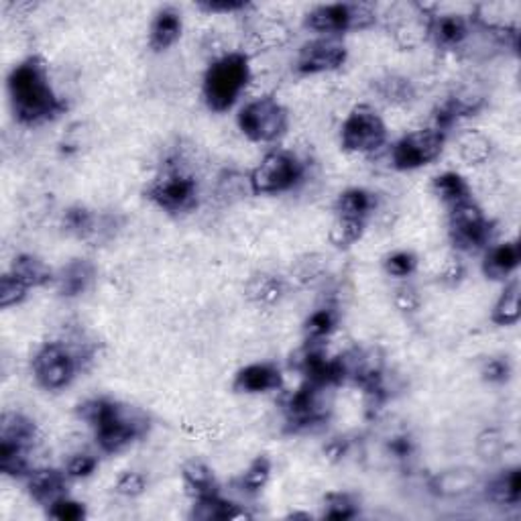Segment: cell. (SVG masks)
<instances>
[{"label":"cell","mask_w":521,"mask_h":521,"mask_svg":"<svg viewBox=\"0 0 521 521\" xmlns=\"http://www.w3.org/2000/svg\"><path fill=\"white\" fill-rule=\"evenodd\" d=\"M428 19L426 13H413V15H401V19L395 25V39L401 47H418L422 41L428 39Z\"/></svg>","instance_id":"28"},{"label":"cell","mask_w":521,"mask_h":521,"mask_svg":"<svg viewBox=\"0 0 521 521\" xmlns=\"http://www.w3.org/2000/svg\"><path fill=\"white\" fill-rule=\"evenodd\" d=\"M96 276L94 265L88 259L69 261L64 269L56 276L57 291L64 297H78L92 286Z\"/></svg>","instance_id":"20"},{"label":"cell","mask_w":521,"mask_h":521,"mask_svg":"<svg viewBox=\"0 0 521 521\" xmlns=\"http://www.w3.org/2000/svg\"><path fill=\"white\" fill-rule=\"evenodd\" d=\"M96 466H99V458L82 453L69 458L64 471L69 479H86V476H90L96 471Z\"/></svg>","instance_id":"43"},{"label":"cell","mask_w":521,"mask_h":521,"mask_svg":"<svg viewBox=\"0 0 521 521\" xmlns=\"http://www.w3.org/2000/svg\"><path fill=\"white\" fill-rule=\"evenodd\" d=\"M422 304L418 291L413 287H400L395 291V306L403 312H416Z\"/></svg>","instance_id":"47"},{"label":"cell","mask_w":521,"mask_h":521,"mask_svg":"<svg viewBox=\"0 0 521 521\" xmlns=\"http://www.w3.org/2000/svg\"><path fill=\"white\" fill-rule=\"evenodd\" d=\"M26 479V491L29 495L39 503V505L49 507L53 501H57L59 497L66 495L68 479L66 471H56V469H37L31 471L25 476Z\"/></svg>","instance_id":"16"},{"label":"cell","mask_w":521,"mask_h":521,"mask_svg":"<svg viewBox=\"0 0 521 521\" xmlns=\"http://www.w3.org/2000/svg\"><path fill=\"white\" fill-rule=\"evenodd\" d=\"M236 120L243 135L255 143H276L286 135L289 127L286 106L273 96H261V99L245 104Z\"/></svg>","instance_id":"6"},{"label":"cell","mask_w":521,"mask_h":521,"mask_svg":"<svg viewBox=\"0 0 521 521\" xmlns=\"http://www.w3.org/2000/svg\"><path fill=\"white\" fill-rule=\"evenodd\" d=\"M269 476H271V461L267 456H257L249 464V469L243 473L238 483H241L243 491L246 493H259L263 491L265 485L269 483Z\"/></svg>","instance_id":"37"},{"label":"cell","mask_w":521,"mask_h":521,"mask_svg":"<svg viewBox=\"0 0 521 521\" xmlns=\"http://www.w3.org/2000/svg\"><path fill=\"white\" fill-rule=\"evenodd\" d=\"M328 390L330 387L304 383L297 391L287 397L284 412L291 430H307L326 420L330 412V401H326V391Z\"/></svg>","instance_id":"12"},{"label":"cell","mask_w":521,"mask_h":521,"mask_svg":"<svg viewBox=\"0 0 521 521\" xmlns=\"http://www.w3.org/2000/svg\"><path fill=\"white\" fill-rule=\"evenodd\" d=\"M471 33L473 23L463 15H430L428 19V39L434 41L440 49L463 47L469 41Z\"/></svg>","instance_id":"14"},{"label":"cell","mask_w":521,"mask_h":521,"mask_svg":"<svg viewBox=\"0 0 521 521\" xmlns=\"http://www.w3.org/2000/svg\"><path fill=\"white\" fill-rule=\"evenodd\" d=\"M29 286H25L19 277H15L11 271H6L3 277H0V307H8L23 304L26 296H29Z\"/></svg>","instance_id":"38"},{"label":"cell","mask_w":521,"mask_h":521,"mask_svg":"<svg viewBox=\"0 0 521 521\" xmlns=\"http://www.w3.org/2000/svg\"><path fill=\"white\" fill-rule=\"evenodd\" d=\"M182 476H183L185 489H188L193 501L216 495L218 493V483H216L214 473H212L210 466L202 461H190L183 466Z\"/></svg>","instance_id":"24"},{"label":"cell","mask_w":521,"mask_h":521,"mask_svg":"<svg viewBox=\"0 0 521 521\" xmlns=\"http://www.w3.org/2000/svg\"><path fill=\"white\" fill-rule=\"evenodd\" d=\"M432 190L448 206H456L471 198V188L461 173L444 172L432 182Z\"/></svg>","instance_id":"29"},{"label":"cell","mask_w":521,"mask_h":521,"mask_svg":"<svg viewBox=\"0 0 521 521\" xmlns=\"http://www.w3.org/2000/svg\"><path fill=\"white\" fill-rule=\"evenodd\" d=\"M390 448H391V453H393L397 458H408V456L412 454V443H410V438H395Z\"/></svg>","instance_id":"48"},{"label":"cell","mask_w":521,"mask_h":521,"mask_svg":"<svg viewBox=\"0 0 521 521\" xmlns=\"http://www.w3.org/2000/svg\"><path fill=\"white\" fill-rule=\"evenodd\" d=\"M446 143V130L436 125L413 130L391 147V163L400 172H413L436 162Z\"/></svg>","instance_id":"9"},{"label":"cell","mask_w":521,"mask_h":521,"mask_svg":"<svg viewBox=\"0 0 521 521\" xmlns=\"http://www.w3.org/2000/svg\"><path fill=\"white\" fill-rule=\"evenodd\" d=\"M375 206L377 200L373 193L363 188H350L342 192L337 200V216L367 223V218L375 212Z\"/></svg>","instance_id":"25"},{"label":"cell","mask_w":521,"mask_h":521,"mask_svg":"<svg viewBox=\"0 0 521 521\" xmlns=\"http://www.w3.org/2000/svg\"><path fill=\"white\" fill-rule=\"evenodd\" d=\"M448 234L450 241L458 251H476L487 245L491 236V223L485 212L474 204L473 198L450 206L448 216Z\"/></svg>","instance_id":"11"},{"label":"cell","mask_w":521,"mask_h":521,"mask_svg":"<svg viewBox=\"0 0 521 521\" xmlns=\"http://www.w3.org/2000/svg\"><path fill=\"white\" fill-rule=\"evenodd\" d=\"M78 416L96 432V443L102 453L117 454L129 444L135 443L139 436L145 434L147 422L130 408H122L120 403L96 397L79 403Z\"/></svg>","instance_id":"2"},{"label":"cell","mask_w":521,"mask_h":521,"mask_svg":"<svg viewBox=\"0 0 521 521\" xmlns=\"http://www.w3.org/2000/svg\"><path fill=\"white\" fill-rule=\"evenodd\" d=\"M251 79L249 56L241 51L224 53L214 59L204 74L202 82V96L212 112L231 110L241 99L246 84Z\"/></svg>","instance_id":"3"},{"label":"cell","mask_w":521,"mask_h":521,"mask_svg":"<svg viewBox=\"0 0 521 521\" xmlns=\"http://www.w3.org/2000/svg\"><path fill=\"white\" fill-rule=\"evenodd\" d=\"M182 29V15L173 6H165L155 15L151 29H149V46L153 51L170 49L180 39Z\"/></svg>","instance_id":"21"},{"label":"cell","mask_w":521,"mask_h":521,"mask_svg":"<svg viewBox=\"0 0 521 521\" xmlns=\"http://www.w3.org/2000/svg\"><path fill=\"white\" fill-rule=\"evenodd\" d=\"M359 507L357 501L352 499L349 493H328L324 499V517L326 519H337V521H347L357 517Z\"/></svg>","instance_id":"36"},{"label":"cell","mask_w":521,"mask_h":521,"mask_svg":"<svg viewBox=\"0 0 521 521\" xmlns=\"http://www.w3.org/2000/svg\"><path fill=\"white\" fill-rule=\"evenodd\" d=\"M485 493H487V499L491 503H495V505L501 507L517 505L521 501V473L517 466L497 474L495 479L487 485Z\"/></svg>","instance_id":"22"},{"label":"cell","mask_w":521,"mask_h":521,"mask_svg":"<svg viewBox=\"0 0 521 521\" xmlns=\"http://www.w3.org/2000/svg\"><path fill=\"white\" fill-rule=\"evenodd\" d=\"M147 489V479L141 473L127 471L119 476L117 481V493L125 497H139L143 495Z\"/></svg>","instance_id":"44"},{"label":"cell","mask_w":521,"mask_h":521,"mask_svg":"<svg viewBox=\"0 0 521 521\" xmlns=\"http://www.w3.org/2000/svg\"><path fill=\"white\" fill-rule=\"evenodd\" d=\"M379 92L385 100L390 102H410L413 99V88L410 79L403 78H387L385 82L379 84Z\"/></svg>","instance_id":"41"},{"label":"cell","mask_w":521,"mask_h":521,"mask_svg":"<svg viewBox=\"0 0 521 521\" xmlns=\"http://www.w3.org/2000/svg\"><path fill=\"white\" fill-rule=\"evenodd\" d=\"M481 485L479 474H476L473 469H448L438 473L434 479L430 481V489L432 493H436L438 497H461L466 495V493L474 491Z\"/></svg>","instance_id":"19"},{"label":"cell","mask_w":521,"mask_h":521,"mask_svg":"<svg viewBox=\"0 0 521 521\" xmlns=\"http://www.w3.org/2000/svg\"><path fill=\"white\" fill-rule=\"evenodd\" d=\"M147 198L170 214H183L198 206V183L180 167H167L149 183Z\"/></svg>","instance_id":"8"},{"label":"cell","mask_w":521,"mask_h":521,"mask_svg":"<svg viewBox=\"0 0 521 521\" xmlns=\"http://www.w3.org/2000/svg\"><path fill=\"white\" fill-rule=\"evenodd\" d=\"M253 39L261 47H281L289 41V29L277 19H259L253 25Z\"/></svg>","instance_id":"32"},{"label":"cell","mask_w":521,"mask_h":521,"mask_svg":"<svg viewBox=\"0 0 521 521\" xmlns=\"http://www.w3.org/2000/svg\"><path fill=\"white\" fill-rule=\"evenodd\" d=\"M78 373V357L64 342H47L35 352L33 375L47 391H59L74 381Z\"/></svg>","instance_id":"10"},{"label":"cell","mask_w":521,"mask_h":521,"mask_svg":"<svg viewBox=\"0 0 521 521\" xmlns=\"http://www.w3.org/2000/svg\"><path fill=\"white\" fill-rule=\"evenodd\" d=\"M383 267L391 277L405 279V277H410L413 271H416L418 257L410 251H397L383 261Z\"/></svg>","instance_id":"40"},{"label":"cell","mask_w":521,"mask_h":521,"mask_svg":"<svg viewBox=\"0 0 521 521\" xmlns=\"http://www.w3.org/2000/svg\"><path fill=\"white\" fill-rule=\"evenodd\" d=\"M340 143L344 151L375 153L387 143V127L379 112L369 104H359L349 112L340 129Z\"/></svg>","instance_id":"7"},{"label":"cell","mask_w":521,"mask_h":521,"mask_svg":"<svg viewBox=\"0 0 521 521\" xmlns=\"http://www.w3.org/2000/svg\"><path fill=\"white\" fill-rule=\"evenodd\" d=\"M246 296L253 302L269 306L276 304L277 299L284 296V284L276 276H267V273H261V276H255L249 286H246Z\"/></svg>","instance_id":"31"},{"label":"cell","mask_w":521,"mask_h":521,"mask_svg":"<svg viewBox=\"0 0 521 521\" xmlns=\"http://www.w3.org/2000/svg\"><path fill=\"white\" fill-rule=\"evenodd\" d=\"M339 314L332 307H320L312 312L304 322V334L307 342H322L337 330Z\"/></svg>","instance_id":"30"},{"label":"cell","mask_w":521,"mask_h":521,"mask_svg":"<svg viewBox=\"0 0 521 521\" xmlns=\"http://www.w3.org/2000/svg\"><path fill=\"white\" fill-rule=\"evenodd\" d=\"M521 318V284L519 279H511L499 296L495 307L491 312V322L497 326H514Z\"/></svg>","instance_id":"27"},{"label":"cell","mask_w":521,"mask_h":521,"mask_svg":"<svg viewBox=\"0 0 521 521\" xmlns=\"http://www.w3.org/2000/svg\"><path fill=\"white\" fill-rule=\"evenodd\" d=\"M481 375H483L485 381H489V383H505L507 379L511 377L509 360L501 359V357L485 360V365L481 369Z\"/></svg>","instance_id":"45"},{"label":"cell","mask_w":521,"mask_h":521,"mask_svg":"<svg viewBox=\"0 0 521 521\" xmlns=\"http://www.w3.org/2000/svg\"><path fill=\"white\" fill-rule=\"evenodd\" d=\"M284 385V375L281 370L271 363H255L241 369L234 377V391L238 393H269L277 391Z\"/></svg>","instance_id":"15"},{"label":"cell","mask_w":521,"mask_h":521,"mask_svg":"<svg viewBox=\"0 0 521 521\" xmlns=\"http://www.w3.org/2000/svg\"><path fill=\"white\" fill-rule=\"evenodd\" d=\"M64 226L69 234L78 238H90L99 234V220L84 206L69 208L64 214Z\"/></svg>","instance_id":"34"},{"label":"cell","mask_w":521,"mask_h":521,"mask_svg":"<svg viewBox=\"0 0 521 521\" xmlns=\"http://www.w3.org/2000/svg\"><path fill=\"white\" fill-rule=\"evenodd\" d=\"M377 13L373 6L363 3H334L320 5L306 15V29L320 37H340L342 33L369 29L375 25Z\"/></svg>","instance_id":"5"},{"label":"cell","mask_w":521,"mask_h":521,"mask_svg":"<svg viewBox=\"0 0 521 521\" xmlns=\"http://www.w3.org/2000/svg\"><path fill=\"white\" fill-rule=\"evenodd\" d=\"M39 438L37 426L23 413L6 412L0 422V446H11L19 450H29L35 446Z\"/></svg>","instance_id":"18"},{"label":"cell","mask_w":521,"mask_h":521,"mask_svg":"<svg viewBox=\"0 0 521 521\" xmlns=\"http://www.w3.org/2000/svg\"><path fill=\"white\" fill-rule=\"evenodd\" d=\"M503 446H505V440H503L499 432L487 430L476 440V454H479L483 461H495V458L501 456Z\"/></svg>","instance_id":"42"},{"label":"cell","mask_w":521,"mask_h":521,"mask_svg":"<svg viewBox=\"0 0 521 521\" xmlns=\"http://www.w3.org/2000/svg\"><path fill=\"white\" fill-rule=\"evenodd\" d=\"M304 173V163L294 153L276 149L265 155L251 172L249 188L259 196H276L302 183Z\"/></svg>","instance_id":"4"},{"label":"cell","mask_w":521,"mask_h":521,"mask_svg":"<svg viewBox=\"0 0 521 521\" xmlns=\"http://www.w3.org/2000/svg\"><path fill=\"white\" fill-rule=\"evenodd\" d=\"M6 88L15 119L21 125H41V122L56 119L66 109L49 82L46 61L37 56L23 59L19 66L11 69Z\"/></svg>","instance_id":"1"},{"label":"cell","mask_w":521,"mask_h":521,"mask_svg":"<svg viewBox=\"0 0 521 521\" xmlns=\"http://www.w3.org/2000/svg\"><path fill=\"white\" fill-rule=\"evenodd\" d=\"M47 516L53 519H59V521H82L86 517V507H84V503L64 495L51 503V505L47 507Z\"/></svg>","instance_id":"39"},{"label":"cell","mask_w":521,"mask_h":521,"mask_svg":"<svg viewBox=\"0 0 521 521\" xmlns=\"http://www.w3.org/2000/svg\"><path fill=\"white\" fill-rule=\"evenodd\" d=\"M458 151L469 165H481L487 163V159L491 157L493 145L491 141L483 135L479 130H471L463 135L461 143H458Z\"/></svg>","instance_id":"33"},{"label":"cell","mask_w":521,"mask_h":521,"mask_svg":"<svg viewBox=\"0 0 521 521\" xmlns=\"http://www.w3.org/2000/svg\"><path fill=\"white\" fill-rule=\"evenodd\" d=\"M196 519H204V521H224V519H241V517H249L245 509H241L236 503L226 501L218 495H210V497H202L193 501V514Z\"/></svg>","instance_id":"26"},{"label":"cell","mask_w":521,"mask_h":521,"mask_svg":"<svg viewBox=\"0 0 521 521\" xmlns=\"http://www.w3.org/2000/svg\"><path fill=\"white\" fill-rule=\"evenodd\" d=\"M461 276H463L461 263L453 259V261L448 263V269H446V273H444V277H446V279H456V281H458V279H461Z\"/></svg>","instance_id":"49"},{"label":"cell","mask_w":521,"mask_h":521,"mask_svg":"<svg viewBox=\"0 0 521 521\" xmlns=\"http://www.w3.org/2000/svg\"><path fill=\"white\" fill-rule=\"evenodd\" d=\"M349 49L340 37H318L299 49L296 69L304 76L337 72L347 64Z\"/></svg>","instance_id":"13"},{"label":"cell","mask_w":521,"mask_h":521,"mask_svg":"<svg viewBox=\"0 0 521 521\" xmlns=\"http://www.w3.org/2000/svg\"><path fill=\"white\" fill-rule=\"evenodd\" d=\"M367 223L363 220H352V218H340L337 216L334 224L330 228V243L339 249H347V246L355 245L365 233Z\"/></svg>","instance_id":"35"},{"label":"cell","mask_w":521,"mask_h":521,"mask_svg":"<svg viewBox=\"0 0 521 521\" xmlns=\"http://www.w3.org/2000/svg\"><path fill=\"white\" fill-rule=\"evenodd\" d=\"M521 263V249L517 241H507L491 246L483 259L485 277L493 281H505L517 271Z\"/></svg>","instance_id":"17"},{"label":"cell","mask_w":521,"mask_h":521,"mask_svg":"<svg viewBox=\"0 0 521 521\" xmlns=\"http://www.w3.org/2000/svg\"><path fill=\"white\" fill-rule=\"evenodd\" d=\"M8 271L29 287H43L49 286L51 281H56V273L51 271L49 265L39 257H35V255H19Z\"/></svg>","instance_id":"23"},{"label":"cell","mask_w":521,"mask_h":521,"mask_svg":"<svg viewBox=\"0 0 521 521\" xmlns=\"http://www.w3.org/2000/svg\"><path fill=\"white\" fill-rule=\"evenodd\" d=\"M198 8L206 13H238L246 11L249 3H243V0H204V3H198Z\"/></svg>","instance_id":"46"}]
</instances>
